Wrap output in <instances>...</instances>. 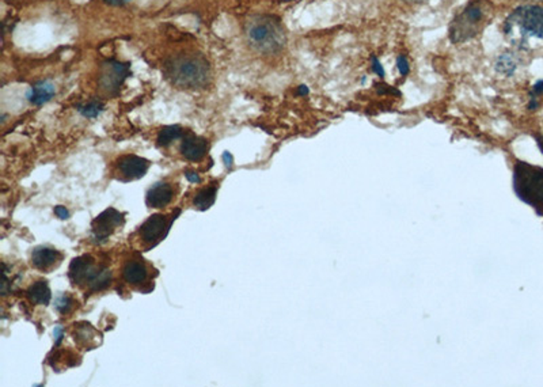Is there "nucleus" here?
<instances>
[{
  "label": "nucleus",
  "mask_w": 543,
  "mask_h": 387,
  "mask_svg": "<svg viewBox=\"0 0 543 387\" xmlns=\"http://www.w3.org/2000/svg\"><path fill=\"white\" fill-rule=\"evenodd\" d=\"M174 190L167 182H156L152 185L145 196V203L151 208H163L172 203Z\"/></svg>",
  "instance_id": "12"
},
{
  "label": "nucleus",
  "mask_w": 543,
  "mask_h": 387,
  "mask_svg": "<svg viewBox=\"0 0 543 387\" xmlns=\"http://www.w3.org/2000/svg\"><path fill=\"white\" fill-rule=\"evenodd\" d=\"M185 175H186V178H187V181H189V182H193V183H196V182H197V183H198V182H201V178H200V175H198L197 172H187L186 174H185Z\"/></svg>",
  "instance_id": "24"
},
{
  "label": "nucleus",
  "mask_w": 543,
  "mask_h": 387,
  "mask_svg": "<svg viewBox=\"0 0 543 387\" xmlns=\"http://www.w3.org/2000/svg\"><path fill=\"white\" fill-rule=\"evenodd\" d=\"M166 78L180 88L205 87L211 78V67L203 54H177L165 64Z\"/></svg>",
  "instance_id": "1"
},
{
  "label": "nucleus",
  "mask_w": 543,
  "mask_h": 387,
  "mask_svg": "<svg viewBox=\"0 0 543 387\" xmlns=\"http://www.w3.org/2000/svg\"><path fill=\"white\" fill-rule=\"evenodd\" d=\"M54 94H56V88L52 83H49V82H39L37 85H34L29 90L28 99L33 105L40 106V105H44L46 102H49L53 98Z\"/></svg>",
  "instance_id": "15"
},
{
  "label": "nucleus",
  "mask_w": 543,
  "mask_h": 387,
  "mask_svg": "<svg viewBox=\"0 0 543 387\" xmlns=\"http://www.w3.org/2000/svg\"><path fill=\"white\" fill-rule=\"evenodd\" d=\"M498 68H501V72H508L506 68H509V72L515 71V63L509 56H501L500 61L498 63Z\"/></svg>",
  "instance_id": "21"
},
{
  "label": "nucleus",
  "mask_w": 543,
  "mask_h": 387,
  "mask_svg": "<svg viewBox=\"0 0 543 387\" xmlns=\"http://www.w3.org/2000/svg\"><path fill=\"white\" fill-rule=\"evenodd\" d=\"M61 259H63V256L60 252L50 249V248H45V246H40V248L34 249L32 253L33 266L40 270H45V272L59 266Z\"/></svg>",
  "instance_id": "13"
},
{
  "label": "nucleus",
  "mask_w": 543,
  "mask_h": 387,
  "mask_svg": "<svg viewBox=\"0 0 543 387\" xmlns=\"http://www.w3.org/2000/svg\"><path fill=\"white\" fill-rule=\"evenodd\" d=\"M70 279L74 284L88 287L92 291H101L110 284L112 273L107 268L96 266L90 256H82L72 259Z\"/></svg>",
  "instance_id": "5"
},
{
  "label": "nucleus",
  "mask_w": 543,
  "mask_h": 387,
  "mask_svg": "<svg viewBox=\"0 0 543 387\" xmlns=\"http://www.w3.org/2000/svg\"><path fill=\"white\" fill-rule=\"evenodd\" d=\"M183 136V129L180 126H167L161 129L158 133V146L169 147L174 141L180 140Z\"/></svg>",
  "instance_id": "18"
},
{
  "label": "nucleus",
  "mask_w": 543,
  "mask_h": 387,
  "mask_svg": "<svg viewBox=\"0 0 543 387\" xmlns=\"http://www.w3.org/2000/svg\"><path fill=\"white\" fill-rule=\"evenodd\" d=\"M150 168V162L136 155L121 157L117 162V172L121 181H134L143 178Z\"/></svg>",
  "instance_id": "10"
},
{
  "label": "nucleus",
  "mask_w": 543,
  "mask_h": 387,
  "mask_svg": "<svg viewBox=\"0 0 543 387\" xmlns=\"http://www.w3.org/2000/svg\"><path fill=\"white\" fill-rule=\"evenodd\" d=\"M28 298L34 304H49L52 294L49 290L48 283L44 280H40L34 283L29 290H28Z\"/></svg>",
  "instance_id": "16"
},
{
  "label": "nucleus",
  "mask_w": 543,
  "mask_h": 387,
  "mask_svg": "<svg viewBox=\"0 0 543 387\" xmlns=\"http://www.w3.org/2000/svg\"><path fill=\"white\" fill-rule=\"evenodd\" d=\"M513 190L543 217V168L518 161L513 166Z\"/></svg>",
  "instance_id": "3"
},
{
  "label": "nucleus",
  "mask_w": 543,
  "mask_h": 387,
  "mask_svg": "<svg viewBox=\"0 0 543 387\" xmlns=\"http://www.w3.org/2000/svg\"><path fill=\"white\" fill-rule=\"evenodd\" d=\"M130 77V64L110 60L102 66L99 75V86L110 95H116Z\"/></svg>",
  "instance_id": "7"
},
{
  "label": "nucleus",
  "mask_w": 543,
  "mask_h": 387,
  "mask_svg": "<svg viewBox=\"0 0 543 387\" xmlns=\"http://www.w3.org/2000/svg\"><path fill=\"white\" fill-rule=\"evenodd\" d=\"M537 143H538V147L541 148V151H542L543 154V135H541V136H537Z\"/></svg>",
  "instance_id": "30"
},
{
  "label": "nucleus",
  "mask_w": 543,
  "mask_h": 387,
  "mask_svg": "<svg viewBox=\"0 0 543 387\" xmlns=\"http://www.w3.org/2000/svg\"><path fill=\"white\" fill-rule=\"evenodd\" d=\"M72 306H74V301H72V298H71L70 295H67V294H64V295H61L60 298H57V299H56V303H54L56 310L60 311V312H63V314L70 312L71 308H72Z\"/></svg>",
  "instance_id": "20"
},
{
  "label": "nucleus",
  "mask_w": 543,
  "mask_h": 387,
  "mask_svg": "<svg viewBox=\"0 0 543 387\" xmlns=\"http://www.w3.org/2000/svg\"><path fill=\"white\" fill-rule=\"evenodd\" d=\"M53 336L56 340V344H60V341L63 340V328L61 326H56L53 330Z\"/></svg>",
  "instance_id": "25"
},
{
  "label": "nucleus",
  "mask_w": 543,
  "mask_h": 387,
  "mask_svg": "<svg viewBox=\"0 0 543 387\" xmlns=\"http://www.w3.org/2000/svg\"><path fill=\"white\" fill-rule=\"evenodd\" d=\"M493 6L489 0H470L455 17L449 28L450 40L463 43L477 37L489 25Z\"/></svg>",
  "instance_id": "2"
},
{
  "label": "nucleus",
  "mask_w": 543,
  "mask_h": 387,
  "mask_svg": "<svg viewBox=\"0 0 543 387\" xmlns=\"http://www.w3.org/2000/svg\"><path fill=\"white\" fill-rule=\"evenodd\" d=\"M123 277L131 286H141L148 279V268L144 262L137 259L127 261L123 269Z\"/></svg>",
  "instance_id": "14"
},
{
  "label": "nucleus",
  "mask_w": 543,
  "mask_h": 387,
  "mask_svg": "<svg viewBox=\"0 0 543 387\" xmlns=\"http://www.w3.org/2000/svg\"><path fill=\"white\" fill-rule=\"evenodd\" d=\"M209 148L208 141L204 137L196 135H187L183 137L181 143L182 157L192 162L201 161Z\"/></svg>",
  "instance_id": "11"
},
{
  "label": "nucleus",
  "mask_w": 543,
  "mask_h": 387,
  "mask_svg": "<svg viewBox=\"0 0 543 387\" xmlns=\"http://www.w3.org/2000/svg\"><path fill=\"white\" fill-rule=\"evenodd\" d=\"M402 1H407V3H424V1H428V0H402Z\"/></svg>",
  "instance_id": "31"
},
{
  "label": "nucleus",
  "mask_w": 543,
  "mask_h": 387,
  "mask_svg": "<svg viewBox=\"0 0 543 387\" xmlns=\"http://www.w3.org/2000/svg\"><path fill=\"white\" fill-rule=\"evenodd\" d=\"M216 195H218V188L216 186H208L204 188L203 190H200L193 200V206L194 208L200 210V211H205L209 210L216 200Z\"/></svg>",
  "instance_id": "17"
},
{
  "label": "nucleus",
  "mask_w": 543,
  "mask_h": 387,
  "mask_svg": "<svg viewBox=\"0 0 543 387\" xmlns=\"http://www.w3.org/2000/svg\"><path fill=\"white\" fill-rule=\"evenodd\" d=\"M223 161H225V165H226V168L231 169V166H232V162H234V161H232V155H231L228 151H226V152L223 154Z\"/></svg>",
  "instance_id": "27"
},
{
  "label": "nucleus",
  "mask_w": 543,
  "mask_h": 387,
  "mask_svg": "<svg viewBox=\"0 0 543 387\" xmlns=\"http://www.w3.org/2000/svg\"><path fill=\"white\" fill-rule=\"evenodd\" d=\"M397 67H398L401 75L405 77V75L409 74V63H407L405 56H400V57L397 59Z\"/></svg>",
  "instance_id": "22"
},
{
  "label": "nucleus",
  "mask_w": 543,
  "mask_h": 387,
  "mask_svg": "<svg viewBox=\"0 0 543 387\" xmlns=\"http://www.w3.org/2000/svg\"><path fill=\"white\" fill-rule=\"evenodd\" d=\"M176 217H173L172 220H167V217L161 214L156 215L150 216L140 227L139 230V235L140 239L144 245H147L148 248H155L161 241H163L170 230L172 221Z\"/></svg>",
  "instance_id": "8"
},
{
  "label": "nucleus",
  "mask_w": 543,
  "mask_h": 387,
  "mask_svg": "<svg viewBox=\"0 0 543 387\" xmlns=\"http://www.w3.org/2000/svg\"><path fill=\"white\" fill-rule=\"evenodd\" d=\"M506 25V30L518 28L524 40L537 39L543 41V7L523 6L513 11Z\"/></svg>",
  "instance_id": "6"
},
{
  "label": "nucleus",
  "mask_w": 543,
  "mask_h": 387,
  "mask_svg": "<svg viewBox=\"0 0 543 387\" xmlns=\"http://www.w3.org/2000/svg\"><path fill=\"white\" fill-rule=\"evenodd\" d=\"M373 71L375 72H378V75L379 77H385V70H383V67L380 66V63L378 61V59H373Z\"/></svg>",
  "instance_id": "26"
},
{
  "label": "nucleus",
  "mask_w": 543,
  "mask_h": 387,
  "mask_svg": "<svg viewBox=\"0 0 543 387\" xmlns=\"http://www.w3.org/2000/svg\"><path fill=\"white\" fill-rule=\"evenodd\" d=\"M109 6H123L125 3H130L131 0H103Z\"/></svg>",
  "instance_id": "28"
},
{
  "label": "nucleus",
  "mask_w": 543,
  "mask_h": 387,
  "mask_svg": "<svg viewBox=\"0 0 543 387\" xmlns=\"http://www.w3.org/2000/svg\"><path fill=\"white\" fill-rule=\"evenodd\" d=\"M54 214L57 215V217H60V219H63V220H65V219H68V217H70V212H68V210H67L65 207H63V206H59V207H56V208H54Z\"/></svg>",
  "instance_id": "23"
},
{
  "label": "nucleus",
  "mask_w": 543,
  "mask_h": 387,
  "mask_svg": "<svg viewBox=\"0 0 543 387\" xmlns=\"http://www.w3.org/2000/svg\"><path fill=\"white\" fill-rule=\"evenodd\" d=\"M124 224L123 214L114 208H107L92 221V238L101 244L109 238L113 231Z\"/></svg>",
  "instance_id": "9"
},
{
  "label": "nucleus",
  "mask_w": 543,
  "mask_h": 387,
  "mask_svg": "<svg viewBox=\"0 0 543 387\" xmlns=\"http://www.w3.org/2000/svg\"><path fill=\"white\" fill-rule=\"evenodd\" d=\"M246 34L254 48L267 54L278 52L285 43L283 25L272 15L252 18L246 25Z\"/></svg>",
  "instance_id": "4"
},
{
  "label": "nucleus",
  "mask_w": 543,
  "mask_h": 387,
  "mask_svg": "<svg viewBox=\"0 0 543 387\" xmlns=\"http://www.w3.org/2000/svg\"><path fill=\"white\" fill-rule=\"evenodd\" d=\"M534 92L538 95V94H542L543 92V81H540L535 86H534Z\"/></svg>",
  "instance_id": "29"
},
{
  "label": "nucleus",
  "mask_w": 543,
  "mask_h": 387,
  "mask_svg": "<svg viewBox=\"0 0 543 387\" xmlns=\"http://www.w3.org/2000/svg\"><path fill=\"white\" fill-rule=\"evenodd\" d=\"M103 108H105V105L101 101H90L89 103L79 105L78 110L86 119H95L103 112Z\"/></svg>",
  "instance_id": "19"
}]
</instances>
